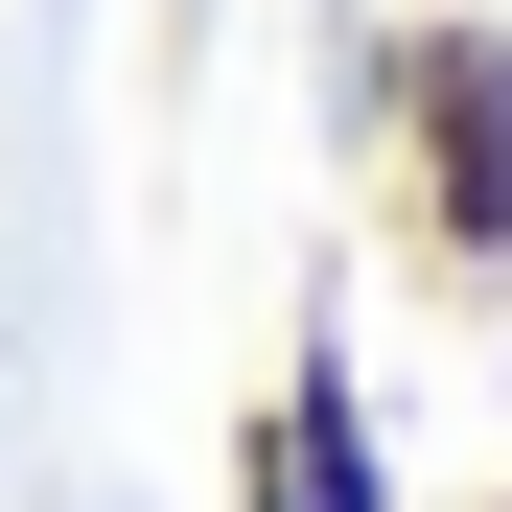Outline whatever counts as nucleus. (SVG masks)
Listing matches in <instances>:
<instances>
[{"mask_svg":"<svg viewBox=\"0 0 512 512\" xmlns=\"http://www.w3.org/2000/svg\"><path fill=\"white\" fill-rule=\"evenodd\" d=\"M489 512H512V489H489Z\"/></svg>","mask_w":512,"mask_h":512,"instance_id":"nucleus-3","label":"nucleus"},{"mask_svg":"<svg viewBox=\"0 0 512 512\" xmlns=\"http://www.w3.org/2000/svg\"><path fill=\"white\" fill-rule=\"evenodd\" d=\"M373 210H396V256L443 303H512V24H489V0H396Z\"/></svg>","mask_w":512,"mask_h":512,"instance_id":"nucleus-1","label":"nucleus"},{"mask_svg":"<svg viewBox=\"0 0 512 512\" xmlns=\"http://www.w3.org/2000/svg\"><path fill=\"white\" fill-rule=\"evenodd\" d=\"M233 512H396V443H373V396H350L326 326L256 373V419H233Z\"/></svg>","mask_w":512,"mask_h":512,"instance_id":"nucleus-2","label":"nucleus"}]
</instances>
